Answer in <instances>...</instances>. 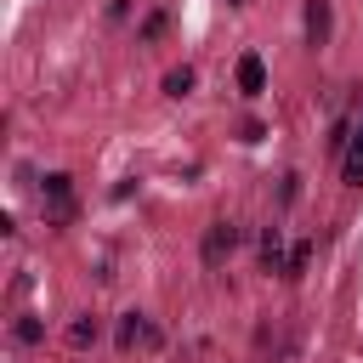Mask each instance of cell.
I'll list each match as a JSON object with an SVG mask.
<instances>
[{"mask_svg":"<svg viewBox=\"0 0 363 363\" xmlns=\"http://www.w3.org/2000/svg\"><path fill=\"white\" fill-rule=\"evenodd\" d=\"M45 210H51V221H74V176H62V170L45 176Z\"/></svg>","mask_w":363,"mask_h":363,"instance_id":"obj_1","label":"cell"},{"mask_svg":"<svg viewBox=\"0 0 363 363\" xmlns=\"http://www.w3.org/2000/svg\"><path fill=\"white\" fill-rule=\"evenodd\" d=\"M233 244H238V227H233V221H216V227L204 233V267H221V261L233 255Z\"/></svg>","mask_w":363,"mask_h":363,"instance_id":"obj_2","label":"cell"},{"mask_svg":"<svg viewBox=\"0 0 363 363\" xmlns=\"http://www.w3.org/2000/svg\"><path fill=\"white\" fill-rule=\"evenodd\" d=\"M119 346L130 352V346H159V329H153V318H142V312H125L119 318Z\"/></svg>","mask_w":363,"mask_h":363,"instance_id":"obj_3","label":"cell"},{"mask_svg":"<svg viewBox=\"0 0 363 363\" xmlns=\"http://www.w3.org/2000/svg\"><path fill=\"white\" fill-rule=\"evenodd\" d=\"M238 91H244V96H261V91H267V62H261L255 51L238 57Z\"/></svg>","mask_w":363,"mask_h":363,"instance_id":"obj_4","label":"cell"},{"mask_svg":"<svg viewBox=\"0 0 363 363\" xmlns=\"http://www.w3.org/2000/svg\"><path fill=\"white\" fill-rule=\"evenodd\" d=\"M261 267H267V272H289V255H284V233H278V227L261 233Z\"/></svg>","mask_w":363,"mask_h":363,"instance_id":"obj_5","label":"cell"},{"mask_svg":"<svg viewBox=\"0 0 363 363\" xmlns=\"http://www.w3.org/2000/svg\"><path fill=\"white\" fill-rule=\"evenodd\" d=\"M329 28H335L329 0H306V40H312V45H323V40H329Z\"/></svg>","mask_w":363,"mask_h":363,"instance_id":"obj_6","label":"cell"},{"mask_svg":"<svg viewBox=\"0 0 363 363\" xmlns=\"http://www.w3.org/2000/svg\"><path fill=\"white\" fill-rule=\"evenodd\" d=\"M346 182L363 187V125H357V136H352V147H346Z\"/></svg>","mask_w":363,"mask_h":363,"instance_id":"obj_7","label":"cell"},{"mask_svg":"<svg viewBox=\"0 0 363 363\" xmlns=\"http://www.w3.org/2000/svg\"><path fill=\"white\" fill-rule=\"evenodd\" d=\"M11 335H17V346H40V340H45V323H40V318H17Z\"/></svg>","mask_w":363,"mask_h":363,"instance_id":"obj_8","label":"cell"},{"mask_svg":"<svg viewBox=\"0 0 363 363\" xmlns=\"http://www.w3.org/2000/svg\"><path fill=\"white\" fill-rule=\"evenodd\" d=\"M164 91H170V96H187V91H193V68H170V74H164Z\"/></svg>","mask_w":363,"mask_h":363,"instance_id":"obj_9","label":"cell"},{"mask_svg":"<svg viewBox=\"0 0 363 363\" xmlns=\"http://www.w3.org/2000/svg\"><path fill=\"white\" fill-rule=\"evenodd\" d=\"M306 261H312V244H295V250H289V272H284V278H301V272H306Z\"/></svg>","mask_w":363,"mask_h":363,"instance_id":"obj_10","label":"cell"},{"mask_svg":"<svg viewBox=\"0 0 363 363\" xmlns=\"http://www.w3.org/2000/svg\"><path fill=\"white\" fill-rule=\"evenodd\" d=\"M68 340H74V346H91V340H96V323H91V318H79V323L68 329Z\"/></svg>","mask_w":363,"mask_h":363,"instance_id":"obj_11","label":"cell"},{"mask_svg":"<svg viewBox=\"0 0 363 363\" xmlns=\"http://www.w3.org/2000/svg\"><path fill=\"white\" fill-rule=\"evenodd\" d=\"M159 34H164V11H153V17L142 23V40H159Z\"/></svg>","mask_w":363,"mask_h":363,"instance_id":"obj_12","label":"cell"},{"mask_svg":"<svg viewBox=\"0 0 363 363\" xmlns=\"http://www.w3.org/2000/svg\"><path fill=\"white\" fill-rule=\"evenodd\" d=\"M238 136H244V142H261V136H267V125H261V119H244V125H238Z\"/></svg>","mask_w":363,"mask_h":363,"instance_id":"obj_13","label":"cell"},{"mask_svg":"<svg viewBox=\"0 0 363 363\" xmlns=\"http://www.w3.org/2000/svg\"><path fill=\"white\" fill-rule=\"evenodd\" d=\"M227 6H244V0H227Z\"/></svg>","mask_w":363,"mask_h":363,"instance_id":"obj_14","label":"cell"}]
</instances>
